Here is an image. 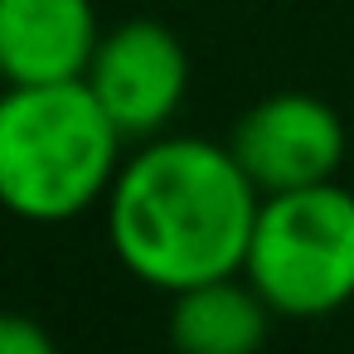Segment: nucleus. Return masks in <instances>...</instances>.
Instances as JSON below:
<instances>
[{
  "mask_svg": "<svg viewBox=\"0 0 354 354\" xmlns=\"http://www.w3.org/2000/svg\"><path fill=\"white\" fill-rule=\"evenodd\" d=\"M107 243L151 291H189L243 272L262 189L228 141L160 131L136 141L107 199Z\"/></svg>",
  "mask_w": 354,
  "mask_h": 354,
  "instance_id": "obj_1",
  "label": "nucleus"
},
{
  "mask_svg": "<svg viewBox=\"0 0 354 354\" xmlns=\"http://www.w3.org/2000/svg\"><path fill=\"white\" fill-rule=\"evenodd\" d=\"M127 136L83 78L0 88V209L54 228L97 209L122 170Z\"/></svg>",
  "mask_w": 354,
  "mask_h": 354,
  "instance_id": "obj_2",
  "label": "nucleus"
},
{
  "mask_svg": "<svg viewBox=\"0 0 354 354\" xmlns=\"http://www.w3.org/2000/svg\"><path fill=\"white\" fill-rule=\"evenodd\" d=\"M243 277L286 320H320L354 301V189L325 180L262 194Z\"/></svg>",
  "mask_w": 354,
  "mask_h": 354,
  "instance_id": "obj_3",
  "label": "nucleus"
},
{
  "mask_svg": "<svg viewBox=\"0 0 354 354\" xmlns=\"http://www.w3.org/2000/svg\"><path fill=\"white\" fill-rule=\"evenodd\" d=\"M83 83L127 141H151L170 131L189 97V54L160 20H127L117 30H102Z\"/></svg>",
  "mask_w": 354,
  "mask_h": 354,
  "instance_id": "obj_4",
  "label": "nucleus"
},
{
  "mask_svg": "<svg viewBox=\"0 0 354 354\" xmlns=\"http://www.w3.org/2000/svg\"><path fill=\"white\" fill-rule=\"evenodd\" d=\"M228 146L262 194H286V189L335 180L344 165L349 136L339 112L325 97L286 88L252 102L238 117Z\"/></svg>",
  "mask_w": 354,
  "mask_h": 354,
  "instance_id": "obj_5",
  "label": "nucleus"
},
{
  "mask_svg": "<svg viewBox=\"0 0 354 354\" xmlns=\"http://www.w3.org/2000/svg\"><path fill=\"white\" fill-rule=\"evenodd\" d=\"M97 44L93 0H0V83H73Z\"/></svg>",
  "mask_w": 354,
  "mask_h": 354,
  "instance_id": "obj_6",
  "label": "nucleus"
},
{
  "mask_svg": "<svg viewBox=\"0 0 354 354\" xmlns=\"http://www.w3.org/2000/svg\"><path fill=\"white\" fill-rule=\"evenodd\" d=\"M277 310L243 277H214L170 296V349L175 354H262Z\"/></svg>",
  "mask_w": 354,
  "mask_h": 354,
  "instance_id": "obj_7",
  "label": "nucleus"
},
{
  "mask_svg": "<svg viewBox=\"0 0 354 354\" xmlns=\"http://www.w3.org/2000/svg\"><path fill=\"white\" fill-rule=\"evenodd\" d=\"M0 354H59V344L35 315L0 310Z\"/></svg>",
  "mask_w": 354,
  "mask_h": 354,
  "instance_id": "obj_8",
  "label": "nucleus"
}]
</instances>
